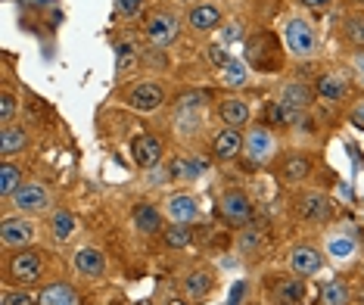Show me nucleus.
<instances>
[{
	"label": "nucleus",
	"mask_w": 364,
	"mask_h": 305,
	"mask_svg": "<svg viewBox=\"0 0 364 305\" xmlns=\"http://www.w3.org/2000/svg\"><path fill=\"white\" fill-rule=\"evenodd\" d=\"M284 44L289 53L296 56H311L314 47H318V35H314L309 19H289L284 28Z\"/></svg>",
	"instance_id": "nucleus-1"
},
{
	"label": "nucleus",
	"mask_w": 364,
	"mask_h": 305,
	"mask_svg": "<svg viewBox=\"0 0 364 305\" xmlns=\"http://www.w3.org/2000/svg\"><path fill=\"white\" fill-rule=\"evenodd\" d=\"M243 146H246V159H250L252 166H264V162H271V156L277 153V140L264 125L250 128V134L243 137Z\"/></svg>",
	"instance_id": "nucleus-2"
},
{
	"label": "nucleus",
	"mask_w": 364,
	"mask_h": 305,
	"mask_svg": "<svg viewBox=\"0 0 364 305\" xmlns=\"http://www.w3.org/2000/svg\"><path fill=\"white\" fill-rule=\"evenodd\" d=\"M218 215L225 218L228 225L243 228L246 221L252 218V203H250V196H246L243 191H228V193H221V200H218Z\"/></svg>",
	"instance_id": "nucleus-3"
},
{
	"label": "nucleus",
	"mask_w": 364,
	"mask_h": 305,
	"mask_svg": "<svg viewBox=\"0 0 364 305\" xmlns=\"http://www.w3.org/2000/svg\"><path fill=\"white\" fill-rule=\"evenodd\" d=\"M125 103L134 112H156L165 103V90L156 85V81H137L125 94Z\"/></svg>",
	"instance_id": "nucleus-4"
},
{
	"label": "nucleus",
	"mask_w": 364,
	"mask_h": 305,
	"mask_svg": "<svg viewBox=\"0 0 364 305\" xmlns=\"http://www.w3.org/2000/svg\"><path fill=\"white\" fill-rule=\"evenodd\" d=\"M6 271H10V277L19 280V284H35V280L44 274V259H41L38 250H22L10 259Z\"/></svg>",
	"instance_id": "nucleus-5"
},
{
	"label": "nucleus",
	"mask_w": 364,
	"mask_h": 305,
	"mask_svg": "<svg viewBox=\"0 0 364 305\" xmlns=\"http://www.w3.org/2000/svg\"><path fill=\"white\" fill-rule=\"evenodd\" d=\"M296 209H299V218L311 221V225H324V221L333 218V203H330V196L321 193V191L302 193L299 203H296Z\"/></svg>",
	"instance_id": "nucleus-6"
},
{
	"label": "nucleus",
	"mask_w": 364,
	"mask_h": 305,
	"mask_svg": "<svg viewBox=\"0 0 364 305\" xmlns=\"http://www.w3.org/2000/svg\"><path fill=\"white\" fill-rule=\"evenodd\" d=\"M146 41L156 47H171L178 41V19L171 13H150L146 16Z\"/></svg>",
	"instance_id": "nucleus-7"
},
{
	"label": "nucleus",
	"mask_w": 364,
	"mask_h": 305,
	"mask_svg": "<svg viewBox=\"0 0 364 305\" xmlns=\"http://www.w3.org/2000/svg\"><path fill=\"white\" fill-rule=\"evenodd\" d=\"M131 156H134V162L140 168L150 171V168H156L162 162L165 146H162V140L156 134H137L134 144H131Z\"/></svg>",
	"instance_id": "nucleus-8"
},
{
	"label": "nucleus",
	"mask_w": 364,
	"mask_h": 305,
	"mask_svg": "<svg viewBox=\"0 0 364 305\" xmlns=\"http://www.w3.org/2000/svg\"><path fill=\"white\" fill-rule=\"evenodd\" d=\"M321 265H324V252H321L318 246L302 243V246H293V250H289V271H293V274H299V277L318 274Z\"/></svg>",
	"instance_id": "nucleus-9"
},
{
	"label": "nucleus",
	"mask_w": 364,
	"mask_h": 305,
	"mask_svg": "<svg viewBox=\"0 0 364 305\" xmlns=\"http://www.w3.org/2000/svg\"><path fill=\"white\" fill-rule=\"evenodd\" d=\"M10 200H13V205L19 212H26V215H35V212H44L47 205H50V193H47L41 184H22L19 191L10 196Z\"/></svg>",
	"instance_id": "nucleus-10"
},
{
	"label": "nucleus",
	"mask_w": 364,
	"mask_h": 305,
	"mask_svg": "<svg viewBox=\"0 0 364 305\" xmlns=\"http://www.w3.org/2000/svg\"><path fill=\"white\" fill-rule=\"evenodd\" d=\"M31 237H35V225L22 215L4 218V225H0V240H4L6 250H22L26 243H31Z\"/></svg>",
	"instance_id": "nucleus-11"
},
{
	"label": "nucleus",
	"mask_w": 364,
	"mask_h": 305,
	"mask_svg": "<svg viewBox=\"0 0 364 305\" xmlns=\"http://www.w3.org/2000/svg\"><path fill=\"white\" fill-rule=\"evenodd\" d=\"M271 299H274V305H302L305 299L302 277H277L274 287H271Z\"/></svg>",
	"instance_id": "nucleus-12"
},
{
	"label": "nucleus",
	"mask_w": 364,
	"mask_h": 305,
	"mask_svg": "<svg viewBox=\"0 0 364 305\" xmlns=\"http://www.w3.org/2000/svg\"><path fill=\"white\" fill-rule=\"evenodd\" d=\"M165 212H168V218L175 221V225H190V221H196V215H200V203L190 193H178L168 200Z\"/></svg>",
	"instance_id": "nucleus-13"
},
{
	"label": "nucleus",
	"mask_w": 364,
	"mask_h": 305,
	"mask_svg": "<svg viewBox=\"0 0 364 305\" xmlns=\"http://www.w3.org/2000/svg\"><path fill=\"white\" fill-rule=\"evenodd\" d=\"M240 150H243V134H240L237 128L218 131V134H215V140H212V153L218 156V159H225V162L237 159Z\"/></svg>",
	"instance_id": "nucleus-14"
},
{
	"label": "nucleus",
	"mask_w": 364,
	"mask_h": 305,
	"mask_svg": "<svg viewBox=\"0 0 364 305\" xmlns=\"http://www.w3.org/2000/svg\"><path fill=\"white\" fill-rule=\"evenodd\" d=\"M75 268L85 277H103L106 274V255L97 246H81L75 252Z\"/></svg>",
	"instance_id": "nucleus-15"
},
{
	"label": "nucleus",
	"mask_w": 364,
	"mask_h": 305,
	"mask_svg": "<svg viewBox=\"0 0 364 305\" xmlns=\"http://www.w3.org/2000/svg\"><path fill=\"white\" fill-rule=\"evenodd\" d=\"M184 296L190 302H196V299H205L212 290V271L209 268H193V271H187V277H184Z\"/></svg>",
	"instance_id": "nucleus-16"
},
{
	"label": "nucleus",
	"mask_w": 364,
	"mask_h": 305,
	"mask_svg": "<svg viewBox=\"0 0 364 305\" xmlns=\"http://www.w3.org/2000/svg\"><path fill=\"white\" fill-rule=\"evenodd\" d=\"M218 22H221V10L215 4H196L187 13V26L196 31H212V28H218Z\"/></svg>",
	"instance_id": "nucleus-17"
},
{
	"label": "nucleus",
	"mask_w": 364,
	"mask_h": 305,
	"mask_svg": "<svg viewBox=\"0 0 364 305\" xmlns=\"http://www.w3.org/2000/svg\"><path fill=\"white\" fill-rule=\"evenodd\" d=\"M314 90H318V94L324 97V100H330V103L346 100V94H349V78H346V75H336V72H327V75L318 78Z\"/></svg>",
	"instance_id": "nucleus-18"
},
{
	"label": "nucleus",
	"mask_w": 364,
	"mask_h": 305,
	"mask_svg": "<svg viewBox=\"0 0 364 305\" xmlns=\"http://www.w3.org/2000/svg\"><path fill=\"white\" fill-rule=\"evenodd\" d=\"M309 175H311V162H309V156H302V153H289L284 159V166H280V178H284L287 184H302Z\"/></svg>",
	"instance_id": "nucleus-19"
},
{
	"label": "nucleus",
	"mask_w": 364,
	"mask_h": 305,
	"mask_svg": "<svg viewBox=\"0 0 364 305\" xmlns=\"http://www.w3.org/2000/svg\"><path fill=\"white\" fill-rule=\"evenodd\" d=\"M131 218H134V228L140 230V234H159L162 230V215L159 209L150 203H137L134 212H131Z\"/></svg>",
	"instance_id": "nucleus-20"
},
{
	"label": "nucleus",
	"mask_w": 364,
	"mask_h": 305,
	"mask_svg": "<svg viewBox=\"0 0 364 305\" xmlns=\"http://www.w3.org/2000/svg\"><path fill=\"white\" fill-rule=\"evenodd\" d=\"M38 305H81V296L69 284H50L41 290Z\"/></svg>",
	"instance_id": "nucleus-21"
},
{
	"label": "nucleus",
	"mask_w": 364,
	"mask_h": 305,
	"mask_svg": "<svg viewBox=\"0 0 364 305\" xmlns=\"http://www.w3.org/2000/svg\"><path fill=\"white\" fill-rule=\"evenodd\" d=\"M218 112H221V119L228 122V128H240V125H246V122H250V115H252L250 103L240 100V97H228V100H221Z\"/></svg>",
	"instance_id": "nucleus-22"
},
{
	"label": "nucleus",
	"mask_w": 364,
	"mask_h": 305,
	"mask_svg": "<svg viewBox=\"0 0 364 305\" xmlns=\"http://www.w3.org/2000/svg\"><path fill=\"white\" fill-rule=\"evenodd\" d=\"M203 171H205V162L190 159V156H178V159H171V166H168V178H175V181H196Z\"/></svg>",
	"instance_id": "nucleus-23"
},
{
	"label": "nucleus",
	"mask_w": 364,
	"mask_h": 305,
	"mask_svg": "<svg viewBox=\"0 0 364 305\" xmlns=\"http://www.w3.org/2000/svg\"><path fill=\"white\" fill-rule=\"evenodd\" d=\"M218 81L230 90H240V87H246V81H250V69H246L243 60H230L225 69H218Z\"/></svg>",
	"instance_id": "nucleus-24"
},
{
	"label": "nucleus",
	"mask_w": 364,
	"mask_h": 305,
	"mask_svg": "<svg viewBox=\"0 0 364 305\" xmlns=\"http://www.w3.org/2000/svg\"><path fill=\"white\" fill-rule=\"evenodd\" d=\"M324 252L336 262H349V259H355V252H358V240H355V237H346V234H336L327 240Z\"/></svg>",
	"instance_id": "nucleus-25"
},
{
	"label": "nucleus",
	"mask_w": 364,
	"mask_h": 305,
	"mask_svg": "<svg viewBox=\"0 0 364 305\" xmlns=\"http://www.w3.org/2000/svg\"><path fill=\"white\" fill-rule=\"evenodd\" d=\"M28 146V134L22 128L16 125H4V131H0V153L4 156H16L22 153Z\"/></svg>",
	"instance_id": "nucleus-26"
},
{
	"label": "nucleus",
	"mask_w": 364,
	"mask_h": 305,
	"mask_svg": "<svg viewBox=\"0 0 364 305\" xmlns=\"http://www.w3.org/2000/svg\"><path fill=\"white\" fill-rule=\"evenodd\" d=\"M264 119L274 122V125H299L302 109H296V106H287L284 100H277V103L264 106Z\"/></svg>",
	"instance_id": "nucleus-27"
},
{
	"label": "nucleus",
	"mask_w": 364,
	"mask_h": 305,
	"mask_svg": "<svg viewBox=\"0 0 364 305\" xmlns=\"http://www.w3.org/2000/svg\"><path fill=\"white\" fill-rule=\"evenodd\" d=\"M311 87L302 85V81H293V85H287L284 90H280V100H284L287 106H296V109H309L311 106Z\"/></svg>",
	"instance_id": "nucleus-28"
},
{
	"label": "nucleus",
	"mask_w": 364,
	"mask_h": 305,
	"mask_svg": "<svg viewBox=\"0 0 364 305\" xmlns=\"http://www.w3.org/2000/svg\"><path fill=\"white\" fill-rule=\"evenodd\" d=\"M352 290L343 284V280H330V284L321 287V305H349Z\"/></svg>",
	"instance_id": "nucleus-29"
},
{
	"label": "nucleus",
	"mask_w": 364,
	"mask_h": 305,
	"mask_svg": "<svg viewBox=\"0 0 364 305\" xmlns=\"http://www.w3.org/2000/svg\"><path fill=\"white\" fill-rule=\"evenodd\" d=\"M75 228H78V221L72 212H56V215L50 218V234H53V240H69L72 234H75Z\"/></svg>",
	"instance_id": "nucleus-30"
},
{
	"label": "nucleus",
	"mask_w": 364,
	"mask_h": 305,
	"mask_svg": "<svg viewBox=\"0 0 364 305\" xmlns=\"http://www.w3.org/2000/svg\"><path fill=\"white\" fill-rule=\"evenodd\" d=\"M343 38L349 41L352 47L364 50V16H346L343 19Z\"/></svg>",
	"instance_id": "nucleus-31"
},
{
	"label": "nucleus",
	"mask_w": 364,
	"mask_h": 305,
	"mask_svg": "<svg viewBox=\"0 0 364 305\" xmlns=\"http://www.w3.org/2000/svg\"><path fill=\"white\" fill-rule=\"evenodd\" d=\"M19 187H22V171L16 166H10V162H4V168H0V193L10 200Z\"/></svg>",
	"instance_id": "nucleus-32"
},
{
	"label": "nucleus",
	"mask_w": 364,
	"mask_h": 305,
	"mask_svg": "<svg viewBox=\"0 0 364 305\" xmlns=\"http://www.w3.org/2000/svg\"><path fill=\"white\" fill-rule=\"evenodd\" d=\"M262 243H264V240H262V234H259V230L246 228L243 234L237 237V252H243V255H255V252L262 250Z\"/></svg>",
	"instance_id": "nucleus-33"
},
{
	"label": "nucleus",
	"mask_w": 364,
	"mask_h": 305,
	"mask_svg": "<svg viewBox=\"0 0 364 305\" xmlns=\"http://www.w3.org/2000/svg\"><path fill=\"white\" fill-rule=\"evenodd\" d=\"M162 240H165V246H171V250H184V246L190 243V230L184 225H175V228L165 230Z\"/></svg>",
	"instance_id": "nucleus-34"
},
{
	"label": "nucleus",
	"mask_w": 364,
	"mask_h": 305,
	"mask_svg": "<svg viewBox=\"0 0 364 305\" xmlns=\"http://www.w3.org/2000/svg\"><path fill=\"white\" fill-rule=\"evenodd\" d=\"M13 115H16V97L10 94V90H4V97H0V122L10 125Z\"/></svg>",
	"instance_id": "nucleus-35"
},
{
	"label": "nucleus",
	"mask_w": 364,
	"mask_h": 305,
	"mask_svg": "<svg viewBox=\"0 0 364 305\" xmlns=\"http://www.w3.org/2000/svg\"><path fill=\"white\" fill-rule=\"evenodd\" d=\"M203 100H205V94H184L178 100V112H196L203 106Z\"/></svg>",
	"instance_id": "nucleus-36"
},
{
	"label": "nucleus",
	"mask_w": 364,
	"mask_h": 305,
	"mask_svg": "<svg viewBox=\"0 0 364 305\" xmlns=\"http://www.w3.org/2000/svg\"><path fill=\"white\" fill-rule=\"evenodd\" d=\"M115 10L125 16V19H131V16H137L144 10V0H115Z\"/></svg>",
	"instance_id": "nucleus-37"
},
{
	"label": "nucleus",
	"mask_w": 364,
	"mask_h": 305,
	"mask_svg": "<svg viewBox=\"0 0 364 305\" xmlns=\"http://www.w3.org/2000/svg\"><path fill=\"white\" fill-rule=\"evenodd\" d=\"M4 305H35V299L22 290H4Z\"/></svg>",
	"instance_id": "nucleus-38"
},
{
	"label": "nucleus",
	"mask_w": 364,
	"mask_h": 305,
	"mask_svg": "<svg viewBox=\"0 0 364 305\" xmlns=\"http://www.w3.org/2000/svg\"><path fill=\"white\" fill-rule=\"evenodd\" d=\"M209 60H212V65H218V69H225V65H228L230 60H234V56H230V53H228L221 44H215V47H209Z\"/></svg>",
	"instance_id": "nucleus-39"
},
{
	"label": "nucleus",
	"mask_w": 364,
	"mask_h": 305,
	"mask_svg": "<svg viewBox=\"0 0 364 305\" xmlns=\"http://www.w3.org/2000/svg\"><path fill=\"white\" fill-rule=\"evenodd\" d=\"M246 296V280H237L234 287H230V296H228V305H240V299Z\"/></svg>",
	"instance_id": "nucleus-40"
},
{
	"label": "nucleus",
	"mask_w": 364,
	"mask_h": 305,
	"mask_svg": "<svg viewBox=\"0 0 364 305\" xmlns=\"http://www.w3.org/2000/svg\"><path fill=\"white\" fill-rule=\"evenodd\" d=\"M131 56H134V50L125 44V47H119V65L122 69H128V63H131Z\"/></svg>",
	"instance_id": "nucleus-41"
},
{
	"label": "nucleus",
	"mask_w": 364,
	"mask_h": 305,
	"mask_svg": "<svg viewBox=\"0 0 364 305\" xmlns=\"http://www.w3.org/2000/svg\"><path fill=\"white\" fill-rule=\"evenodd\" d=\"M349 119L355 122V125H358V128H364V103H358V106H355V109L349 112Z\"/></svg>",
	"instance_id": "nucleus-42"
},
{
	"label": "nucleus",
	"mask_w": 364,
	"mask_h": 305,
	"mask_svg": "<svg viewBox=\"0 0 364 305\" xmlns=\"http://www.w3.org/2000/svg\"><path fill=\"white\" fill-rule=\"evenodd\" d=\"M299 4H305V6H311V10H324V6L330 4V0H299Z\"/></svg>",
	"instance_id": "nucleus-43"
},
{
	"label": "nucleus",
	"mask_w": 364,
	"mask_h": 305,
	"mask_svg": "<svg viewBox=\"0 0 364 305\" xmlns=\"http://www.w3.org/2000/svg\"><path fill=\"white\" fill-rule=\"evenodd\" d=\"M355 72H358V78H361V85H364V53L355 56Z\"/></svg>",
	"instance_id": "nucleus-44"
},
{
	"label": "nucleus",
	"mask_w": 364,
	"mask_h": 305,
	"mask_svg": "<svg viewBox=\"0 0 364 305\" xmlns=\"http://www.w3.org/2000/svg\"><path fill=\"white\" fill-rule=\"evenodd\" d=\"M355 4H364V0H355Z\"/></svg>",
	"instance_id": "nucleus-45"
}]
</instances>
